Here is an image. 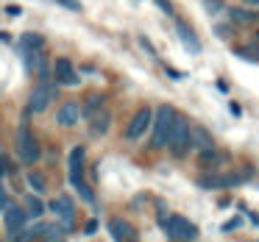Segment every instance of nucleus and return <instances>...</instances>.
Segmentation results:
<instances>
[{"mask_svg": "<svg viewBox=\"0 0 259 242\" xmlns=\"http://www.w3.org/2000/svg\"><path fill=\"white\" fill-rule=\"evenodd\" d=\"M28 184L34 189V195H45V178L39 173H28Z\"/></svg>", "mask_w": 259, "mask_h": 242, "instance_id": "23", "label": "nucleus"}, {"mask_svg": "<svg viewBox=\"0 0 259 242\" xmlns=\"http://www.w3.org/2000/svg\"><path fill=\"white\" fill-rule=\"evenodd\" d=\"M78 117H81L78 103H64V106L59 109V114H56V123L62 125V128H73V125L78 123Z\"/></svg>", "mask_w": 259, "mask_h": 242, "instance_id": "14", "label": "nucleus"}, {"mask_svg": "<svg viewBox=\"0 0 259 242\" xmlns=\"http://www.w3.org/2000/svg\"><path fill=\"white\" fill-rule=\"evenodd\" d=\"M95 231H98V223H95V220H90V223H87V234H95Z\"/></svg>", "mask_w": 259, "mask_h": 242, "instance_id": "30", "label": "nucleus"}, {"mask_svg": "<svg viewBox=\"0 0 259 242\" xmlns=\"http://www.w3.org/2000/svg\"><path fill=\"white\" fill-rule=\"evenodd\" d=\"M39 234H45L51 242H62L64 239V228H62V225H39Z\"/></svg>", "mask_w": 259, "mask_h": 242, "instance_id": "20", "label": "nucleus"}, {"mask_svg": "<svg viewBox=\"0 0 259 242\" xmlns=\"http://www.w3.org/2000/svg\"><path fill=\"white\" fill-rule=\"evenodd\" d=\"M20 51H45V36L36 31H25L20 36Z\"/></svg>", "mask_w": 259, "mask_h": 242, "instance_id": "16", "label": "nucleus"}, {"mask_svg": "<svg viewBox=\"0 0 259 242\" xmlns=\"http://www.w3.org/2000/svg\"><path fill=\"white\" fill-rule=\"evenodd\" d=\"M3 214H6V217H3V223H6V231H9V234H20V231H23L25 228V223H28V214H25L23 212V209H20V206H12V203H9V206H6V212H3Z\"/></svg>", "mask_w": 259, "mask_h": 242, "instance_id": "10", "label": "nucleus"}, {"mask_svg": "<svg viewBox=\"0 0 259 242\" xmlns=\"http://www.w3.org/2000/svg\"><path fill=\"white\" fill-rule=\"evenodd\" d=\"M176 34H179L181 45H184L190 53H201V51H203V47H201V39H198V34L184 23V20H176Z\"/></svg>", "mask_w": 259, "mask_h": 242, "instance_id": "11", "label": "nucleus"}, {"mask_svg": "<svg viewBox=\"0 0 259 242\" xmlns=\"http://www.w3.org/2000/svg\"><path fill=\"white\" fill-rule=\"evenodd\" d=\"M109 236H112L114 242H128L131 236H134V228H131L128 220L112 217V220H109Z\"/></svg>", "mask_w": 259, "mask_h": 242, "instance_id": "13", "label": "nucleus"}, {"mask_svg": "<svg viewBox=\"0 0 259 242\" xmlns=\"http://www.w3.org/2000/svg\"><path fill=\"white\" fill-rule=\"evenodd\" d=\"M214 36H220V39H229V36H231V28H223V25H214Z\"/></svg>", "mask_w": 259, "mask_h": 242, "instance_id": "27", "label": "nucleus"}, {"mask_svg": "<svg viewBox=\"0 0 259 242\" xmlns=\"http://www.w3.org/2000/svg\"><path fill=\"white\" fill-rule=\"evenodd\" d=\"M6 175V162H3V156H0V178Z\"/></svg>", "mask_w": 259, "mask_h": 242, "instance_id": "34", "label": "nucleus"}, {"mask_svg": "<svg viewBox=\"0 0 259 242\" xmlns=\"http://www.w3.org/2000/svg\"><path fill=\"white\" fill-rule=\"evenodd\" d=\"M176 117H179V112H176L173 106H167V103H164V106H159L156 112H153V123H151V131H153L151 145L153 148L167 145V136H170V131H173Z\"/></svg>", "mask_w": 259, "mask_h": 242, "instance_id": "1", "label": "nucleus"}, {"mask_svg": "<svg viewBox=\"0 0 259 242\" xmlns=\"http://www.w3.org/2000/svg\"><path fill=\"white\" fill-rule=\"evenodd\" d=\"M153 3H156V6L167 14V17H173V6H170V0H153Z\"/></svg>", "mask_w": 259, "mask_h": 242, "instance_id": "25", "label": "nucleus"}, {"mask_svg": "<svg viewBox=\"0 0 259 242\" xmlns=\"http://www.w3.org/2000/svg\"><path fill=\"white\" fill-rule=\"evenodd\" d=\"M84 156H87V151L81 145H75L73 151H70V156H67V170H70V184L73 186H81L84 184Z\"/></svg>", "mask_w": 259, "mask_h": 242, "instance_id": "9", "label": "nucleus"}, {"mask_svg": "<svg viewBox=\"0 0 259 242\" xmlns=\"http://www.w3.org/2000/svg\"><path fill=\"white\" fill-rule=\"evenodd\" d=\"M109 125H112V114L103 112V109H98V112L90 117V131H92V136H103V134L109 131Z\"/></svg>", "mask_w": 259, "mask_h": 242, "instance_id": "15", "label": "nucleus"}, {"mask_svg": "<svg viewBox=\"0 0 259 242\" xmlns=\"http://www.w3.org/2000/svg\"><path fill=\"white\" fill-rule=\"evenodd\" d=\"M6 206H9V192H6V186L0 184V212H6Z\"/></svg>", "mask_w": 259, "mask_h": 242, "instance_id": "26", "label": "nucleus"}, {"mask_svg": "<svg viewBox=\"0 0 259 242\" xmlns=\"http://www.w3.org/2000/svg\"><path fill=\"white\" fill-rule=\"evenodd\" d=\"M14 242H31V234H25V231L23 234H14Z\"/></svg>", "mask_w": 259, "mask_h": 242, "instance_id": "29", "label": "nucleus"}, {"mask_svg": "<svg viewBox=\"0 0 259 242\" xmlns=\"http://www.w3.org/2000/svg\"><path fill=\"white\" fill-rule=\"evenodd\" d=\"M162 225L167 231V236L173 242H195L198 239V225L192 220L181 217V214H170V217H162Z\"/></svg>", "mask_w": 259, "mask_h": 242, "instance_id": "2", "label": "nucleus"}, {"mask_svg": "<svg viewBox=\"0 0 259 242\" xmlns=\"http://www.w3.org/2000/svg\"><path fill=\"white\" fill-rule=\"evenodd\" d=\"M223 153L218 151V148H206V151H201V164H206V167H218V164H223Z\"/></svg>", "mask_w": 259, "mask_h": 242, "instance_id": "19", "label": "nucleus"}, {"mask_svg": "<svg viewBox=\"0 0 259 242\" xmlns=\"http://www.w3.org/2000/svg\"><path fill=\"white\" fill-rule=\"evenodd\" d=\"M231 20H234V23H253V20H256V14L251 12V9H231Z\"/></svg>", "mask_w": 259, "mask_h": 242, "instance_id": "21", "label": "nucleus"}, {"mask_svg": "<svg viewBox=\"0 0 259 242\" xmlns=\"http://www.w3.org/2000/svg\"><path fill=\"white\" fill-rule=\"evenodd\" d=\"M234 56L245 59V62H259V47L251 45V47H234Z\"/></svg>", "mask_w": 259, "mask_h": 242, "instance_id": "22", "label": "nucleus"}, {"mask_svg": "<svg viewBox=\"0 0 259 242\" xmlns=\"http://www.w3.org/2000/svg\"><path fill=\"white\" fill-rule=\"evenodd\" d=\"M190 139H192V145H195L198 151H206V148H214V139L209 136V131H206V128H192Z\"/></svg>", "mask_w": 259, "mask_h": 242, "instance_id": "17", "label": "nucleus"}, {"mask_svg": "<svg viewBox=\"0 0 259 242\" xmlns=\"http://www.w3.org/2000/svg\"><path fill=\"white\" fill-rule=\"evenodd\" d=\"M242 225V217H234V220H229V223L223 225V231H234V228H240Z\"/></svg>", "mask_w": 259, "mask_h": 242, "instance_id": "28", "label": "nucleus"}, {"mask_svg": "<svg viewBox=\"0 0 259 242\" xmlns=\"http://www.w3.org/2000/svg\"><path fill=\"white\" fill-rule=\"evenodd\" d=\"M59 6H64V9H70V12H81V3L78 0H56Z\"/></svg>", "mask_w": 259, "mask_h": 242, "instance_id": "24", "label": "nucleus"}, {"mask_svg": "<svg viewBox=\"0 0 259 242\" xmlns=\"http://www.w3.org/2000/svg\"><path fill=\"white\" fill-rule=\"evenodd\" d=\"M218 92H223V95L229 92V86H226V81H218Z\"/></svg>", "mask_w": 259, "mask_h": 242, "instance_id": "33", "label": "nucleus"}, {"mask_svg": "<svg viewBox=\"0 0 259 242\" xmlns=\"http://www.w3.org/2000/svg\"><path fill=\"white\" fill-rule=\"evenodd\" d=\"M6 14H12V17H17V14H23V9H17V6H9V9H6Z\"/></svg>", "mask_w": 259, "mask_h": 242, "instance_id": "31", "label": "nucleus"}, {"mask_svg": "<svg viewBox=\"0 0 259 242\" xmlns=\"http://www.w3.org/2000/svg\"><path fill=\"white\" fill-rule=\"evenodd\" d=\"M242 3H245L248 9H259V0H242Z\"/></svg>", "mask_w": 259, "mask_h": 242, "instance_id": "32", "label": "nucleus"}, {"mask_svg": "<svg viewBox=\"0 0 259 242\" xmlns=\"http://www.w3.org/2000/svg\"><path fill=\"white\" fill-rule=\"evenodd\" d=\"M190 134H192V125L187 123V117H181V114H179L176 123H173V131H170V136H167V148H170L173 156H187V151L192 148Z\"/></svg>", "mask_w": 259, "mask_h": 242, "instance_id": "3", "label": "nucleus"}, {"mask_svg": "<svg viewBox=\"0 0 259 242\" xmlns=\"http://www.w3.org/2000/svg\"><path fill=\"white\" fill-rule=\"evenodd\" d=\"M25 209H28V217H42V214H45V203L39 201V195H25Z\"/></svg>", "mask_w": 259, "mask_h": 242, "instance_id": "18", "label": "nucleus"}, {"mask_svg": "<svg viewBox=\"0 0 259 242\" xmlns=\"http://www.w3.org/2000/svg\"><path fill=\"white\" fill-rule=\"evenodd\" d=\"M0 42H9V34H0Z\"/></svg>", "mask_w": 259, "mask_h": 242, "instance_id": "35", "label": "nucleus"}, {"mask_svg": "<svg viewBox=\"0 0 259 242\" xmlns=\"http://www.w3.org/2000/svg\"><path fill=\"white\" fill-rule=\"evenodd\" d=\"M51 212L59 217V225H62L64 231L73 228V223H75V203H73L70 195H59L56 201H51Z\"/></svg>", "mask_w": 259, "mask_h": 242, "instance_id": "6", "label": "nucleus"}, {"mask_svg": "<svg viewBox=\"0 0 259 242\" xmlns=\"http://www.w3.org/2000/svg\"><path fill=\"white\" fill-rule=\"evenodd\" d=\"M151 123H153V112H151V109H140V112L131 117L128 128H125V139H131V142L142 139V136H145V131L151 128Z\"/></svg>", "mask_w": 259, "mask_h": 242, "instance_id": "7", "label": "nucleus"}, {"mask_svg": "<svg viewBox=\"0 0 259 242\" xmlns=\"http://www.w3.org/2000/svg\"><path fill=\"white\" fill-rule=\"evenodd\" d=\"M17 156L23 164H36L42 159L39 142H36V136L31 134V128H25V125L17 131Z\"/></svg>", "mask_w": 259, "mask_h": 242, "instance_id": "4", "label": "nucleus"}, {"mask_svg": "<svg viewBox=\"0 0 259 242\" xmlns=\"http://www.w3.org/2000/svg\"><path fill=\"white\" fill-rule=\"evenodd\" d=\"M51 98H53V89L51 86H36L28 98V112L31 114H42L48 106H51Z\"/></svg>", "mask_w": 259, "mask_h": 242, "instance_id": "12", "label": "nucleus"}, {"mask_svg": "<svg viewBox=\"0 0 259 242\" xmlns=\"http://www.w3.org/2000/svg\"><path fill=\"white\" fill-rule=\"evenodd\" d=\"M251 178V170H237V173H214V175H203L198 184L203 189H226V186H240L242 181Z\"/></svg>", "mask_w": 259, "mask_h": 242, "instance_id": "5", "label": "nucleus"}, {"mask_svg": "<svg viewBox=\"0 0 259 242\" xmlns=\"http://www.w3.org/2000/svg\"><path fill=\"white\" fill-rule=\"evenodd\" d=\"M53 73H56V84H59V86H78V84H81V75L75 73L73 62H70V59H64V56L56 59V64H53Z\"/></svg>", "mask_w": 259, "mask_h": 242, "instance_id": "8", "label": "nucleus"}]
</instances>
